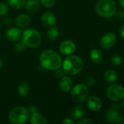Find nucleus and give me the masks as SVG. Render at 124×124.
<instances>
[{
	"instance_id": "obj_1",
	"label": "nucleus",
	"mask_w": 124,
	"mask_h": 124,
	"mask_svg": "<svg viewBox=\"0 0 124 124\" xmlns=\"http://www.w3.org/2000/svg\"><path fill=\"white\" fill-rule=\"evenodd\" d=\"M39 60L42 68L52 71L60 68L62 65L61 57L57 52L52 49H46L42 52Z\"/></svg>"
},
{
	"instance_id": "obj_2",
	"label": "nucleus",
	"mask_w": 124,
	"mask_h": 124,
	"mask_svg": "<svg viewBox=\"0 0 124 124\" xmlns=\"http://www.w3.org/2000/svg\"><path fill=\"white\" fill-rule=\"evenodd\" d=\"M62 69L67 76L78 74L83 69V62L80 57L76 55H68L62 60Z\"/></svg>"
},
{
	"instance_id": "obj_3",
	"label": "nucleus",
	"mask_w": 124,
	"mask_h": 124,
	"mask_svg": "<svg viewBox=\"0 0 124 124\" xmlns=\"http://www.w3.org/2000/svg\"><path fill=\"white\" fill-rule=\"evenodd\" d=\"M117 8V4L115 0H99L96 4L95 10L99 16L109 18L116 14Z\"/></svg>"
},
{
	"instance_id": "obj_4",
	"label": "nucleus",
	"mask_w": 124,
	"mask_h": 124,
	"mask_svg": "<svg viewBox=\"0 0 124 124\" xmlns=\"http://www.w3.org/2000/svg\"><path fill=\"white\" fill-rule=\"evenodd\" d=\"M21 41L26 47L35 49L40 46L42 43V37L37 30L34 28H28L22 32Z\"/></svg>"
},
{
	"instance_id": "obj_5",
	"label": "nucleus",
	"mask_w": 124,
	"mask_h": 124,
	"mask_svg": "<svg viewBox=\"0 0 124 124\" xmlns=\"http://www.w3.org/2000/svg\"><path fill=\"white\" fill-rule=\"evenodd\" d=\"M29 118V113L27 108L23 106H15L8 113V120L12 124H25Z\"/></svg>"
},
{
	"instance_id": "obj_6",
	"label": "nucleus",
	"mask_w": 124,
	"mask_h": 124,
	"mask_svg": "<svg viewBox=\"0 0 124 124\" xmlns=\"http://www.w3.org/2000/svg\"><path fill=\"white\" fill-rule=\"evenodd\" d=\"M71 97L74 102L81 103L86 101L88 95V86L83 84H78L71 89Z\"/></svg>"
},
{
	"instance_id": "obj_7",
	"label": "nucleus",
	"mask_w": 124,
	"mask_h": 124,
	"mask_svg": "<svg viewBox=\"0 0 124 124\" xmlns=\"http://www.w3.org/2000/svg\"><path fill=\"white\" fill-rule=\"evenodd\" d=\"M106 95L112 101H121L124 99V87L121 84H112L107 88Z\"/></svg>"
},
{
	"instance_id": "obj_8",
	"label": "nucleus",
	"mask_w": 124,
	"mask_h": 124,
	"mask_svg": "<svg viewBox=\"0 0 124 124\" xmlns=\"http://www.w3.org/2000/svg\"><path fill=\"white\" fill-rule=\"evenodd\" d=\"M58 49L61 54L65 56H68L73 54L75 52L77 49V46L75 43L71 40H64L60 44Z\"/></svg>"
},
{
	"instance_id": "obj_9",
	"label": "nucleus",
	"mask_w": 124,
	"mask_h": 124,
	"mask_svg": "<svg viewBox=\"0 0 124 124\" xmlns=\"http://www.w3.org/2000/svg\"><path fill=\"white\" fill-rule=\"evenodd\" d=\"M117 41V38L115 33H107L105 34L99 41V45L105 49H110L115 46Z\"/></svg>"
},
{
	"instance_id": "obj_10",
	"label": "nucleus",
	"mask_w": 124,
	"mask_h": 124,
	"mask_svg": "<svg viewBox=\"0 0 124 124\" xmlns=\"http://www.w3.org/2000/svg\"><path fill=\"white\" fill-rule=\"evenodd\" d=\"M40 20H41V23L42 24V25H44V27L49 28L55 25L56 22V17L52 12L47 11L45 12L41 15Z\"/></svg>"
},
{
	"instance_id": "obj_11",
	"label": "nucleus",
	"mask_w": 124,
	"mask_h": 124,
	"mask_svg": "<svg viewBox=\"0 0 124 124\" xmlns=\"http://www.w3.org/2000/svg\"><path fill=\"white\" fill-rule=\"evenodd\" d=\"M22 31L19 28L10 27L5 31L6 38L12 42H15L21 38Z\"/></svg>"
},
{
	"instance_id": "obj_12",
	"label": "nucleus",
	"mask_w": 124,
	"mask_h": 124,
	"mask_svg": "<svg viewBox=\"0 0 124 124\" xmlns=\"http://www.w3.org/2000/svg\"><path fill=\"white\" fill-rule=\"evenodd\" d=\"M105 118L110 123H124V118L118 113V110L110 109L106 113Z\"/></svg>"
},
{
	"instance_id": "obj_13",
	"label": "nucleus",
	"mask_w": 124,
	"mask_h": 124,
	"mask_svg": "<svg viewBox=\"0 0 124 124\" xmlns=\"http://www.w3.org/2000/svg\"><path fill=\"white\" fill-rule=\"evenodd\" d=\"M87 106L91 111L97 112L102 108V103L99 97L96 96H91L87 100Z\"/></svg>"
},
{
	"instance_id": "obj_14",
	"label": "nucleus",
	"mask_w": 124,
	"mask_h": 124,
	"mask_svg": "<svg viewBox=\"0 0 124 124\" xmlns=\"http://www.w3.org/2000/svg\"><path fill=\"white\" fill-rule=\"evenodd\" d=\"M59 86L61 90L64 92H70L73 86V82L72 78L69 76H64L60 79Z\"/></svg>"
},
{
	"instance_id": "obj_15",
	"label": "nucleus",
	"mask_w": 124,
	"mask_h": 124,
	"mask_svg": "<svg viewBox=\"0 0 124 124\" xmlns=\"http://www.w3.org/2000/svg\"><path fill=\"white\" fill-rule=\"evenodd\" d=\"M25 7L29 14L34 15L39 11L40 8V2L38 0H27Z\"/></svg>"
},
{
	"instance_id": "obj_16",
	"label": "nucleus",
	"mask_w": 124,
	"mask_h": 124,
	"mask_svg": "<svg viewBox=\"0 0 124 124\" xmlns=\"http://www.w3.org/2000/svg\"><path fill=\"white\" fill-rule=\"evenodd\" d=\"M15 21L16 25L20 28H25L30 24L31 18L26 14H20L16 17Z\"/></svg>"
},
{
	"instance_id": "obj_17",
	"label": "nucleus",
	"mask_w": 124,
	"mask_h": 124,
	"mask_svg": "<svg viewBox=\"0 0 124 124\" xmlns=\"http://www.w3.org/2000/svg\"><path fill=\"white\" fill-rule=\"evenodd\" d=\"M90 59L94 64H100L103 60L102 52L96 48H94L90 52Z\"/></svg>"
},
{
	"instance_id": "obj_18",
	"label": "nucleus",
	"mask_w": 124,
	"mask_h": 124,
	"mask_svg": "<svg viewBox=\"0 0 124 124\" xmlns=\"http://www.w3.org/2000/svg\"><path fill=\"white\" fill-rule=\"evenodd\" d=\"M30 123L31 124H46L48 123V120L43 115L36 112L31 114Z\"/></svg>"
},
{
	"instance_id": "obj_19",
	"label": "nucleus",
	"mask_w": 124,
	"mask_h": 124,
	"mask_svg": "<svg viewBox=\"0 0 124 124\" xmlns=\"http://www.w3.org/2000/svg\"><path fill=\"white\" fill-rule=\"evenodd\" d=\"M17 91H18V94L21 97H26L30 93V86L27 82H25V81L21 82L18 86Z\"/></svg>"
},
{
	"instance_id": "obj_20",
	"label": "nucleus",
	"mask_w": 124,
	"mask_h": 124,
	"mask_svg": "<svg viewBox=\"0 0 124 124\" xmlns=\"http://www.w3.org/2000/svg\"><path fill=\"white\" fill-rule=\"evenodd\" d=\"M85 114V109L82 105H76L72 110V116L75 120H80Z\"/></svg>"
},
{
	"instance_id": "obj_21",
	"label": "nucleus",
	"mask_w": 124,
	"mask_h": 124,
	"mask_svg": "<svg viewBox=\"0 0 124 124\" xmlns=\"http://www.w3.org/2000/svg\"><path fill=\"white\" fill-rule=\"evenodd\" d=\"M105 79L106 80L107 82L108 83H114L115 81H116L117 78H118V74L117 73L113 70H107L105 71Z\"/></svg>"
},
{
	"instance_id": "obj_22",
	"label": "nucleus",
	"mask_w": 124,
	"mask_h": 124,
	"mask_svg": "<svg viewBox=\"0 0 124 124\" xmlns=\"http://www.w3.org/2000/svg\"><path fill=\"white\" fill-rule=\"evenodd\" d=\"M26 0H7V4L15 9H20L25 7Z\"/></svg>"
},
{
	"instance_id": "obj_23",
	"label": "nucleus",
	"mask_w": 124,
	"mask_h": 124,
	"mask_svg": "<svg viewBox=\"0 0 124 124\" xmlns=\"http://www.w3.org/2000/svg\"><path fill=\"white\" fill-rule=\"evenodd\" d=\"M59 35V31L57 28L53 26L49 28L48 31H47V37L50 40H54L58 38Z\"/></svg>"
},
{
	"instance_id": "obj_24",
	"label": "nucleus",
	"mask_w": 124,
	"mask_h": 124,
	"mask_svg": "<svg viewBox=\"0 0 124 124\" xmlns=\"http://www.w3.org/2000/svg\"><path fill=\"white\" fill-rule=\"evenodd\" d=\"M39 2L43 7L46 8H50L56 4V0H40Z\"/></svg>"
},
{
	"instance_id": "obj_25",
	"label": "nucleus",
	"mask_w": 124,
	"mask_h": 124,
	"mask_svg": "<svg viewBox=\"0 0 124 124\" xmlns=\"http://www.w3.org/2000/svg\"><path fill=\"white\" fill-rule=\"evenodd\" d=\"M9 11V6L8 4L0 2V17H3L7 14Z\"/></svg>"
},
{
	"instance_id": "obj_26",
	"label": "nucleus",
	"mask_w": 124,
	"mask_h": 124,
	"mask_svg": "<svg viewBox=\"0 0 124 124\" xmlns=\"http://www.w3.org/2000/svg\"><path fill=\"white\" fill-rule=\"evenodd\" d=\"M26 45L23 44V42L22 41H15V44L14 45V49L15 51L17 52H22L26 49Z\"/></svg>"
},
{
	"instance_id": "obj_27",
	"label": "nucleus",
	"mask_w": 124,
	"mask_h": 124,
	"mask_svg": "<svg viewBox=\"0 0 124 124\" xmlns=\"http://www.w3.org/2000/svg\"><path fill=\"white\" fill-rule=\"evenodd\" d=\"M111 62L113 65L118 66L123 62V59L119 55H114L111 58Z\"/></svg>"
},
{
	"instance_id": "obj_28",
	"label": "nucleus",
	"mask_w": 124,
	"mask_h": 124,
	"mask_svg": "<svg viewBox=\"0 0 124 124\" xmlns=\"http://www.w3.org/2000/svg\"><path fill=\"white\" fill-rule=\"evenodd\" d=\"M53 76H54L57 79H61L64 76H65V73H64V71L63 70V69L58 68V69L54 70Z\"/></svg>"
},
{
	"instance_id": "obj_29",
	"label": "nucleus",
	"mask_w": 124,
	"mask_h": 124,
	"mask_svg": "<svg viewBox=\"0 0 124 124\" xmlns=\"http://www.w3.org/2000/svg\"><path fill=\"white\" fill-rule=\"evenodd\" d=\"M85 82H86V85L87 86H93L95 84V78H94V77H93L91 76H87L85 80Z\"/></svg>"
},
{
	"instance_id": "obj_30",
	"label": "nucleus",
	"mask_w": 124,
	"mask_h": 124,
	"mask_svg": "<svg viewBox=\"0 0 124 124\" xmlns=\"http://www.w3.org/2000/svg\"><path fill=\"white\" fill-rule=\"evenodd\" d=\"M12 23V19L9 16H5L3 18V23L5 25H10Z\"/></svg>"
},
{
	"instance_id": "obj_31",
	"label": "nucleus",
	"mask_w": 124,
	"mask_h": 124,
	"mask_svg": "<svg viewBox=\"0 0 124 124\" xmlns=\"http://www.w3.org/2000/svg\"><path fill=\"white\" fill-rule=\"evenodd\" d=\"M27 110H28V111L29 113V115H31L32 113H34L38 111V108H37L36 105H30V106H29Z\"/></svg>"
},
{
	"instance_id": "obj_32",
	"label": "nucleus",
	"mask_w": 124,
	"mask_h": 124,
	"mask_svg": "<svg viewBox=\"0 0 124 124\" xmlns=\"http://www.w3.org/2000/svg\"><path fill=\"white\" fill-rule=\"evenodd\" d=\"M78 124H93L94 121L89 118H86V119H83L81 121H80L78 123Z\"/></svg>"
},
{
	"instance_id": "obj_33",
	"label": "nucleus",
	"mask_w": 124,
	"mask_h": 124,
	"mask_svg": "<svg viewBox=\"0 0 124 124\" xmlns=\"http://www.w3.org/2000/svg\"><path fill=\"white\" fill-rule=\"evenodd\" d=\"M62 124H75V121L72 119V118H64L62 121H61Z\"/></svg>"
},
{
	"instance_id": "obj_34",
	"label": "nucleus",
	"mask_w": 124,
	"mask_h": 124,
	"mask_svg": "<svg viewBox=\"0 0 124 124\" xmlns=\"http://www.w3.org/2000/svg\"><path fill=\"white\" fill-rule=\"evenodd\" d=\"M117 19L119 20H124V11H120L117 13L116 15Z\"/></svg>"
},
{
	"instance_id": "obj_35",
	"label": "nucleus",
	"mask_w": 124,
	"mask_h": 124,
	"mask_svg": "<svg viewBox=\"0 0 124 124\" xmlns=\"http://www.w3.org/2000/svg\"><path fill=\"white\" fill-rule=\"evenodd\" d=\"M111 109H112V110H118V111L119 109H120V106H119L118 104H113V105H112Z\"/></svg>"
},
{
	"instance_id": "obj_36",
	"label": "nucleus",
	"mask_w": 124,
	"mask_h": 124,
	"mask_svg": "<svg viewBox=\"0 0 124 124\" xmlns=\"http://www.w3.org/2000/svg\"><path fill=\"white\" fill-rule=\"evenodd\" d=\"M120 35L124 39V23L120 28Z\"/></svg>"
},
{
	"instance_id": "obj_37",
	"label": "nucleus",
	"mask_w": 124,
	"mask_h": 124,
	"mask_svg": "<svg viewBox=\"0 0 124 124\" xmlns=\"http://www.w3.org/2000/svg\"><path fill=\"white\" fill-rule=\"evenodd\" d=\"M118 2H119V4L124 8V0H118Z\"/></svg>"
},
{
	"instance_id": "obj_38",
	"label": "nucleus",
	"mask_w": 124,
	"mask_h": 124,
	"mask_svg": "<svg viewBox=\"0 0 124 124\" xmlns=\"http://www.w3.org/2000/svg\"><path fill=\"white\" fill-rule=\"evenodd\" d=\"M3 64H4V63H3V61H2V60H1V59H0V69L2 68V66H3Z\"/></svg>"
},
{
	"instance_id": "obj_39",
	"label": "nucleus",
	"mask_w": 124,
	"mask_h": 124,
	"mask_svg": "<svg viewBox=\"0 0 124 124\" xmlns=\"http://www.w3.org/2000/svg\"><path fill=\"white\" fill-rule=\"evenodd\" d=\"M122 108H123V109L124 110V102H123V104H122Z\"/></svg>"
},
{
	"instance_id": "obj_40",
	"label": "nucleus",
	"mask_w": 124,
	"mask_h": 124,
	"mask_svg": "<svg viewBox=\"0 0 124 124\" xmlns=\"http://www.w3.org/2000/svg\"><path fill=\"white\" fill-rule=\"evenodd\" d=\"M1 23H0V29H1Z\"/></svg>"
},
{
	"instance_id": "obj_41",
	"label": "nucleus",
	"mask_w": 124,
	"mask_h": 124,
	"mask_svg": "<svg viewBox=\"0 0 124 124\" xmlns=\"http://www.w3.org/2000/svg\"><path fill=\"white\" fill-rule=\"evenodd\" d=\"M0 40H1V36H0Z\"/></svg>"
}]
</instances>
